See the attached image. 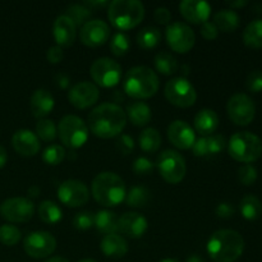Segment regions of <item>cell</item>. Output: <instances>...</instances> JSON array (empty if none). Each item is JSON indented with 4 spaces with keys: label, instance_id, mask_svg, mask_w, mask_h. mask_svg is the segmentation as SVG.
I'll return each mask as SVG.
<instances>
[{
    "label": "cell",
    "instance_id": "17",
    "mask_svg": "<svg viewBox=\"0 0 262 262\" xmlns=\"http://www.w3.org/2000/svg\"><path fill=\"white\" fill-rule=\"evenodd\" d=\"M100 92L97 86L91 82H78L71 87L68 92V100L77 109H87L96 104L99 100Z\"/></svg>",
    "mask_w": 262,
    "mask_h": 262
},
{
    "label": "cell",
    "instance_id": "53",
    "mask_svg": "<svg viewBox=\"0 0 262 262\" xmlns=\"http://www.w3.org/2000/svg\"><path fill=\"white\" fill-rule=\"evenodd\" d=\"M227 4L234 9V8L245 7V5L248 4V2H246V0H238V2H227Z\"/></svg>",
    "mask_w": 262,
    "mask_h": 262
},
{
    "label": "cell",
    "instance_id": "19",
    "mask_svg": "<svg viewBox=\"0 0 262 262\" xmlns=\"http://www.w3.org/2000/svg\"><path fill=\"white\" fill-rule=\"evenodd\" d=\"M182 17L192 23H205L211 14V5L202 0H183L179 4Z\"/></svg>",
    "mask_w": 262,
    "mask_h": 262
},
{
    "label": "cell",
    "instance_id": "4",
    "mask_svg": "<svg viewBox=\"0 0 262 262\" xmlns=\"http://www.w3.org/2000/svg\"><path fill=\"white\" fill-rule=\"evenodd\" d=\"M159 77L151 68L145 66L133 67L125 74L123 90L133 99H150L159 90Z\"/></svg>",
    "mask_w": 262,
    "mask_h": 262
},
{
    "label": "cell",
    "instance_id": "31",
    "mask_svg": "<svg viewBox=\"0 0 262 262\" xmlns=\"http://www.w3.org/2000/svg\"><path fill=\"white\" fill-rule=\"evenodd\" d=\"M243 42L248 48H262V19H255L246 26L243 31Z\"/></svg>",
    "mask_w": 262,
    "mask_h": 262
},
{
    "label": "cell",
    "instance_id": "58",
    "mask_svg": "<svg viewBox=\"0 0 262 262\" xmlns=\"http://www.w3.org/2000/svg\"><path fill=\"white\" fill-rule=\"evenodd\" d=\"M45 262H69L67 258L61 257V256H55V257H51L49 260H46Z\"/></svg>",
    "mask_w": 262,
    "mask_h": 262
},
{
    "label": "cell",
    "instance_id": "56",
    "mask_svg": "<svg viewBox=\"0 0 262 262\" xmlns=\"http://www.w3.org/2000/svg\"><path fill=\"white\" fill-rule=\"evenodd\" d=\"M38 193H40V188H38V187L32 186V187H30V188H28V196L37 197Z\"/></svg>",
    "mask_w": 262,
    "mask_h": 262
},
{
    "label": "cell",
    "instance_id": "16",
    "mask_svg": "<svg viewBox=\"0 0 262 262\" xmlns=\"http://www.w3.org/2000/svg\"><path fill=\"white\" fill-rule=\"evenodd\" d=\"M110 37V28L106 22L101 19H91L82 26L79 38L82 43L90 48H99L104 45Z\"/></svg>",
    "mask_w": 262,
    "mask_h": 262
},
{
    "label": "cell",
    "instance_id": "33",
    "mask_svg": "<svg viewBox=\"0 0 262 262\" xmlns=\"http://www.w3.org/2000/svg\"><path fill=\"white\" fill-rule=\"evenodd\" d=\"M38 216L43 223L54 225L61 220V209L54 201H42L38 205Z\"/></svg>",
    "mask_w": 262,
    "mask_h": 262
},
{
    "label": "cell",
    "instance_id": "43",
    "mask_svg": "<svg viewBox=\"0 0 262 262\" xmlns=\"http://www.w3.org/2000/svg\"><path fill=\"white\" fill-rule=\"evenodd\" d=\"M73 225L78 230H87L95 225V214L90 211H82L76 214L73 219Z\"/></svg>",
    "mask_w": 262,
    "mask_h": 262
},
{
    "label": "cell",
    "instance_id": "48",
    "mask_svg": "<svg viewBox=\"0 0 262 262\" xmlns=\"http://www.w3.org/2000/svg\"><path fill=\"white\" fill-rule=\"evenodd\" d=\"M154 18L158 23L160 25H168L171 20V13L168 8L165 7H159L155 9V13H154Z\"/></svg>",
    "mask_w": 262,
    "mask_h": 262
},
{
    "label": "cell",
    "instance_id": "46",
    "mask_svg": "<svg viewBox=\"0 0 262 262\" xmlns=\"http://www.w3.org/2000/svg\"><path fill=\"white\" fill-rule=\"evenodd\" d=\"M115 146H117L118 151H120L123 155H128L135 148V141H133V138L130 136L120 135L118 137L117 142H115Z\"/></svg>",
    "mask_w": 262,
    "mask_h": 262
},
{
    "label": "cell",
    "instance_id": "30",
    "mask_svg": "<svg viewBox=\"0 0 262 262\" xmlns=\"http://www.w3.org/2000/svg\"><path fill=\"white\" fill-rule=\"evenodd\" d=\"M239 210L241 214L246 220L253 222V220H257L262 215V204L256 196L247 194V196L241 200Z\"/></svg>",
    "mask_w": 262,
    "mask_h": 262
},
{
    "label": "cell",
    "instance_id": "15",
    "mask_svg": "<svg viewBox=\"0 0 262 262\" xmlns=\"http://www.w3.org/2000/svg\"><path fill=\"white\" fill-rule=\"evenodd\" d=\"M58 199L66 206L79 207L87 204L90 199V191L83 182L68 179L59 186Z\"/></svg>",
    "mask_w": 262,
    "mask_h": 262
},
{
    "label": "cell",
    "instance_id": "55",
    "mask_svg": "<svg viewBox=\"0 0 262 262\" xmlns=\"http://www.w3.org/2000/svg\"><path fill=\"white\" fill-rule=\"evenodd\" d=\"M106 4H107L106 2H86L84 3V5H86V7H89L90 9H91L92 7H105Z\"/></svg>",
    "mask_w": 262,
    "mask_h": 262
},
{
    "label": "cell",
    "instance_id": "36",
    "mask_svg": "<svg viewBox=\"0 0 262 262\" xmlns=\"http://www.w3.org/2000/svg\"><path fill=\"white\" fill-rule=\"evenodd\" d=\"M161 37L160 30L154 26H148V27L142 28L140 32L137 33V43L140 48L145 49H154L159 43Z\"/></svg>",
    "mask_w": 262,
    "mask_h": 262
},
{
    "label": "cell",
    "instance_id": "45",
    "mask_svg": "<svg viewBox=\"0 0 262 262\" xmlns=\"http://www.w3.org/2000/svg\"><path fill=\"white\" fill-rule=\"evenodd\" d=\"M246 87L253 94L262 91V71H252L246 79Z\"/></svg>",
    "mask_w": 262,
    "mask_h": 262
},
{
    "label": "cell",
    "instance_id": "40",
    "mask_svg": "<svg viewBox=\"0 0 262 262\" xmlns=\"http://www.w3.org/2000/svg\"><path fill=\"white\" fill-rule=\"evenodd\" d=\"M66 150L60 145H51L45 148L42 154V160L49 165H59L66 159Z\"/></svg>",
    "mask_w": 262,
    "mask_h": 262
},
{
    "label": "cell",
    "instance_id": "11",
    "mask_svg": "<svg viewBox=\"0 0 262 262\" xmlns=\"http://www.w3.org/2000/svg\"><path fill=\"white\" fill-rule=\"evenodd\" d=\"M35 214V204L26 197H12L0 205V215L10 223H27Z\"/></svg>",
    "mask_w": 262,
    "mask_h": 262
},
{
    "label": "cell",
    "instance_id": "3",
    "mask_svg": "<svg viewBox=\"0 0 262 262\" xmlns=\"http://www.w3.org/2000/svg\"><path fill=\"white\" fill-rule=\"evenodd\" d=\"M92 196L105 207H115L125 200V183L118 174L113 171H102L92 181Z\"/></svg>",
    "mask_w": 262,
    "mask_h": 262
},
{
    "label": "cell",
    "instance_id": "44",
    "mask_svg": "<svg viewBox=\"0 0 262 262\" xmlns=\"http://www.w3.org/2000/svg\"><path fill=\"white\" fill-rule=\"evenodd\" d=\"M155 168V164L150 160V159L145 158V156H141V158H137L133 163V171H135L137 176H147Z\"/></svg>",
    "mask_w": 262,
    "mask_h": 262
},
{
    "label": "cell",
    "instance_id": "21",
    "mask_svg": "<svg viewBox=\"0 0 262 262\" xmlns=\"http://www.w3.org/2000/svg\"><path fill=\"white\" fill-rule=\"evenodd\" d=\"M12 145L22 156H35L40 151V141L30 129H19L13 135Z\"/></svg>",
    "mask_w": 262,
    "mask_h": 262
},
{
    "label": "cell",
    "instance_id": "47",
    "mask_svg": "<svg viewBox=\"0 0 262 262\" xmlns=\"http://www.w3.org/2000/svg\"><path fill=\"white\" fill-rule=\"evenodd\" d=\"M200 32H201L202 37L206 38V40H215L219 35V30H217L216 26L214 25V22H209V20L202 23Z\"/></svg>",
    "mask_w": 262,
    "mask_h": 262
},
{
    "label": "cell",
    "instance_id": "23",
    "mask_svg": "<svg viewBox=\"0 0 262 262\" xmlns=\"http://www.w3.org/2000/svg\"><path fill=\"white\" fill-rule=\"evenodd\" d=\"M53 33L58 46H71L76 41L77 26L67 15H59L54 22Z\"/></svg>",
    "mask_w": 262,
    "mask_h": 262
},
{
    "label": "cell",
    "instance_id": "60",
    "mask_svg": "<svg viewBox=\"0 0 262 262\" xmlns=\"http://www.w3.org/2000/svg\"><path fill=\"white\" fill-rule=\"evenodd\" d=\"M78 262H96L95 260H92V258H84V260H81Z\"/></svg>",
    "mask_w": 262,
    "mask_h": 262
},
{
    "label": "cell",
    "instance_id": "57",
    "mask_svg": "<svg viewBox=\"0 0 262 262\" xmlns=\"http://www.w3.org/2000/svg\"><path fill=\"white\" fill-rule=\"evenodd\" d=\"M187 262H205L204 258L199 255H192L187 258Z\"/></svg>",
    "mask_w": 262,
    "mask_h": 262
},
{
    "label": "cell",
    "instance_id": "12",
    "mask_svg": "<svg viewBox=\"0 0 262 262\" xmlns=\"http://www.w3.org/2000/svg\"><path fill=\"white\" fill-rule=\"evenodd\" d=\"M227 112L233 123L237 125H248L255 119L256 106L248 95L235 94L228 101Z\"/></svg>",
    "mask_w": 262,
    "mask_h": 262
},
{
    "label": "cell",
    "instance_id": "8",
    "mask_svg": "<svg viewBox=\"0 0 262 262\" xmlns=\"http://www.w3.org/2000/svg\"><path fill=\"white\" fill-rule=\"evenodd\" d=\"M156 166L165 182L178 184L186 177L187 166L183 156L174 150H165L158 156Z\"/></svg>",
    "mask_w": 262,
    "mask_h": 262
},
{
    "label": "cell",
    "instance_id": "54",
    "mask_svg": "<svg viewBox=\"0 0 262 262\" xmlns=\"http://www.w3.org/2000/svg\"><path fill=\"white\" fill-rule=\"evenodd\" d=\"M113 100H114V102L124 101V94H123V91H114V94H113Z\"/></svg>",
    "mask_w": 262,
    "mask_h": 262
},
{
    "label": "cell",
    "instance_id": "37",
    "mask_svg": "<svg viewBox=\"0 0 262 262\" xmlns=\"http://www.w3.org/2000/svg\"><path fill=\"white\" fill-rule=\"evenodd\" d=\"M92 9L86 7L84 4H72L67 8L66 14L76 26H83L90 20L92 15Z\"/></svg>",
    "mask_w": 262,
    "mask_h": 262
},
{
    "label": "cell",
    "instance_id": "28",
    "mask_svg": "<svg viewBox=\"0 0 262 262\" xmlns=\"http://www.w3.org/2000/svg\"><path fill=\"white\" fill-rule=\"evenodd\" d=\"M241 18L233 9H222L214 15V25L223 32H233L238 28Z\"/></svg>",
    "mask_w": 262,
    "mask_h": 262
},
{
    "label": "cell",
    "instance_id": "10",
    "mask_svg": "<svg viewBox=\"0 0 262 262\" xmlns=\"http://www.w3.org/2000/svg\"><path fill=\"white\" fill-rule=\"evenodd\" d=\"M92 79L101 87H114L122 77V67L117 60L110 58H99L90 68Z\"/></svg>",
    "mask_w": 262,
    "mask_h": 262
},
{
    "label": "cell",
    "instance_id": "42",
    "mask_svg": "<svg viewBox=\"0 0 262 262\" xmlns=\"http://www.w3.org/2000/svg\"><path fill=\"white\" fill-rule=\"evenodd\" d=\"M238 179L243 186H252L257 181V170L251 164H245L238 170Z\"/></svg>",
    "mask_w": 262,
    "mask_h": 262
},
{
    "label": "cell",
    "instance_id": "51",
    "mask_svg": "<svg viewBox=\"0 0 262 262\" xmlns=\"http://www.w3.org/2000/svg\"><path fill=\"white\" fill-rule=\"evenodd\" d=\"M55 82L60 89H68L69 83H71V78L67 74L59 73L55 76Z\"/></svg>",
    "mask_w": 262,
    "mask_h": 262
},
{
    "label": "cell",
    "instance_id": "5",
    "mask_svg": "<svg viewBox=\"0 0 262 262\" xmlns=\"http://www.w3.org/2000/svg\"><path fill=\"white\" fill-rule=\"evenodd\" d=\"M107 17L118 30H132L142 22L145 7L138 0H114L107 8Z\"/></svg>",
    "mask_w": 262,
    "mask_h": 262
},
{
    "label": "cell",
    "instance_id": "26",
    "mask_svg": "<svg viewBox=\"0 0 262 262\" xmlns=\"http://www.w3.org/2000/svg\"><path fill=\"white\" fill-rule=\"evenodd\" d=\"M219 127V117L211 109H202L194 117V128L204 137L211 136Z\"/></svg>",
    "mask_w": 262,
    "mask_h": 262
},
{
    "label": "cell",
    "instance_id": "29",
    "mask_svg": "<svg viewBox=\"0 0 262 262\" xmlns=\"http://www.w3.org/2000/svg\"><path fill=\"white\" fill-rule=\"evenodd\" d=\"M118 222L119 219L117 217V215L109 210H101L95 214V227L100 233L105 235L117 234Z\"/></svg>",
    "mask_w": 262,
    "mask_h": 262
},
{
    "label": "cell",
    "instance_id": "34",
    "mask_svg": "<svg viewBox=\"0 0 262 262\" xmlns=\"http://www.w3.org/2000/svg\"><path fill=\"white\" fill-rule=\"evenodd\" d=\"M151 199V193L146 187L143 186H135L128 191L125 194V202L129 207L135 209H141L145 207L148 204Z\"/></svg>",
    "mask_w": 262,
    "mask_h": 262
},
{
    "label": "cell",
    "instance_id": "59",
    "mask_svg": "<svg viewBox=\"0 0 262 262\" xmlns=\"http://www.w3.org/2000/svg\"><path fill=\"white\" fill-rule=\"evenodd\" d=\"M160 262H179V261L176 260V258H165V260H161Z\"/></svg>",
    "mask_w": 262,
    "mask_h": 262
},
{
    "label": "cell",
    "instance_id": "7",
    "mask_svg": "<svg viewBox=\"0 0 262 262\" xmlns=\"http://www.w3.org/2000/svg\"><path fill=\"white\" fill-rule=\"evenodd\" d=\"M58 135L61 143L69 148H78L89 140V127L82 118L66 115L58 125Z\"/></svg>",
    "mask_w": 262,
    "mask_h": 262
},
{
    "label": "cell",
    "instance_id": "52",
    "mask_svg": "<svg viewBox=\"0 0 262 262\" xmlns=\"http://www.w3.org/2000/svg\"><path fill=\"white\" fill-rule=\"evenodd\" d=\"M7 160H8L7 151H5V148L0 145V168H3V166L7 164Z\"/></svg>",
    "mask_w": 262,
    "mask_h": 262
},
{
    "label": "cell",
    "instance_id": "22",
    "mask_svg": "<svg viewBox=\"0 0 262 262\" xmlns=\"http://www.w3.org/2000/svg\"><path fill=\"white\" fill-rule=\"evenodd\" d=\"M225 146H227V141H225L224 136L211 135L194 141L192 150H193V154L196 156L204 158V156L217 155V154L224 150Z\"/></svg>",
    "mask_w": 262,
    "mask_h": 262
},
{
    "label": "cell",
    "instance_id": "9",
    "mask_svg": "<svg viewBox=\"0 0 262 262\" xmlns=\"http://www.w3.org/2000/svg\"><path fill=\"white\" fill-rule=\"evenodd\" d=\"M164 94L169 102L178 107L192 106L197 100L196 89L184 77H178L166 82Z\"/></svg>",
    "mask_w": 262,
    "mask_h": 262
},
{
    "label": "cell",
    "instance_id": "27",
    "mask_svg": "<svg viewBox=\"0 0 262 262\" xmlns=\"http://www.w3.org/2000/svg\"><path fill=\"white\" fill-rule=\"evenodd\" d=\"M125 115L137 127H145L152 118L150 106L142 101H133L128 104L127 109H125Z\"/></svg>",
    "mask_w": 262,
    "mask_h": 262
},
{
    "label": "cell",
    "instance_id": "41",
    "mask_svg": "<svg viewBox=\"0 0 262 262\" xmlns=\"http://www.w3.org/2000/svg\"><path fill=\"white\" fill-rule=\"evenodd\" d=\"M129 38L125 33L117 32L110 41V50L115 56H123L129 50Z\"/></svg>",
    "mask_w": 262,
    "mask_h": 262
},
{
    "label": "cell",
    "instance_id": "25",
    "mask_svg": "<svg viewBox=\"0 0 262 262\" xmlns=\"http://www.w3.org/2000/svg\"><path fill=\"white\" fill-rule=\"evenodd\" d=\"M102 253L110 258H122L128 252V243L118 234H109L102 238L100 243Z\"/></svg>",
    "mask_w": 262,
    "mask_h": 262
},
{
    "label": "cell",
    "instance_id": "20",
    "mask_svg": "<svg viewBox=\"0 0 262 262\" xmlns=\"http://www.w3.org/2000/svg\"><path fill=\"white\" fill-rule=\"evenodd\" d=\"M118 230L129 238H141L147 230V220L137 212H125L118 222Z\"/></svg>",
    "mask_w": 262,
    "mask_h": 262
},
{
    "label": "cell",
    "instance_id": "35",
    "mask_svg": "<svg viewBox=\"0 0 262 262\" xmlns=\"http://www.w3.org/2000/svg\"><path fill=\"white\" fill-rule=\"evenodd\" d=\"M154 63H155L158 72H160L161 74H165V76H171L179 68L178 60L176 59V56L171 55L170 53H166V51H161V53L156 54Z\"/></svg>",
    "mask_w": 262,
    "mask_h": 262
},
{
    "label": "cell",
    "instance_id": "14",
    "mask_svg": "<svg viewBox=\"0 0 262 262\" xmlns=\"http://www.w3.org/2000/svg\"><path fill=\"white\" fill-rule=\"evenodd\" d=\"M26 253L32 258H45L56 248V239L49 232H32L23 241Z\"/></svg>",
    "mask_w": 262,
    "mask_h": 262
},
{
    "label": "cell",
    "instance_id": "39",
    "mask_svg": "<svg viewBox=\"0 0 262 262\" xmlns=\"http://www.w3.org/2000/svg\"><path fill=\"white\" fill-rule=\"evenodd\" d=\"M22 238V233L15 225L4 224L0 227V242L4 246H15Z\"/></svg>",
    "mask_w": 262,
    "mask_h": 262
},
{
    "label": "cell",
    "instance_id": "49",
    "mask_svg": "<svg viewBox=\"0 0 262 262\" xmlns=\"http://www.w3.org/2000/svg\"><path fill=\"white\" fill-rule=\"evenodd\" d=\"M235 214V209L229 202H222L216 207V215L220 219H229Z\"/></svg>",
    "mask_w": 262,
    "mask_h": 262
},
{
    "label": "cell",
    "instance_id": "38",
    "mask_svg": "<svg viewBox=\"0 0 262 262\" xmlns=\"http://www.w3.org/2000/svg\"><path fill=\"white\" fill-rule=\"evenodd\" d=\"M36 136L45 142H51L58 136V127L51 119H40L36 124Z\"/></svg>",
    "mask_w": 262,
    "mask_h": 262
},
{
    "label": "cell",
    "instance_id": "18",
    "mask_svg": "<svg viewBox=\"0 0 262 262\" xmlns=\"http://www.w3.org/2000/svg\"><path fill=\"white\" fill-rule=\"evenodd\" d=\"M168 138L177 148L188 150L192 148L196 135L191 125L184 120H174L168 127Z\"/></svg>",
    "mask_w": 262,
    "mask_h": 262
},
{
    "label": "cell",
    "instance_id": "13",
    "mask_svg": "<svg viewBox=\"0 0 262 262\" xmlns=\"http://www.w3.org/2000/svg\"><path fill=\"white\" fill-rule=\"evenodd\" d=\"M166 42L177 53H188L194 45L196 36L193 30L183 22H173L166 27Z\"/></svg>",
    "mask_w": 262,
    "mask_h": 262
},
{
    "label": "cell",
    "instance_id": "6",
    "mask_svg": "<svg viewBox=\"0 0 262 262\" xmlns=\"http://www.w3.org/2000/svg\"><path fill=\"white\" fill-rule=\"evenodd\" d=\"M228 152L239 163L251 164L261 158L262 142L253 133L238 132L230 137L228 142Z\"/></svg>",
    "mask_w": 262,
    "mask_h": 262
},
{
    "label": "cell",
    "instance_id": "2",
    "mask_svg": "<svg viewBox=\"0 0 262 262\" xmlns=\"http://www.w3.org/2000/svg\"><path fill=\"white\" fill-rule=\"evenodd\" d=\"M245 251V239L238 232L222 229L215 232L207 242V253L216 262H234Z\"/></svg>",
    "mask_w": 262,
    "mask_h": 262
},
{
    "label": "cell",
    "instance_id": "50",
    "mask_svg": "<svg viewBox=\"0 0 262 262\" xmlns=\"http://www.w3.org/2000/svg\"><path fill=\"white\" fill-rule=\"evenodd\" d=\"M46 58H48V60L50 61L51 64L60 63L64 58L63 49L58 45L51 46V48L48 50V53H46Z\"/></svg>",
    "mask_w": 262,
    "mask_h": 262
},
{
    "label": "cell",
    "instance_id": "32",
    "mask_svg": "<svg viewBox=\"0 0 262 262\" xmlns=\"http://www.w3.org/2000/svg\"><path fill=\"white\" fill-rule=\"evenodd\" d=\"M138 143L145 152H156L161 145V136L155 128H146L141 132Z\"/></svg>",
    "mask_w": 262,
    "mask_h": 262
},
{
    "label": "cell",
    "instance_id": "24",
    "mask_svg": "<svg viewBox=\"0 0 262 262\" xmlns=\"http://www.w3.org/2000/svg\"><path fill=\"white\" fill-rule=\"evenodd\" d=\"M54 97L51 92L45 89H38L31 96L30 109L35 118L43 119L54 109Z\"/></svg>",
    "mask_w": 262,
    "mask_h": 262
},
{
    "label": "cell",
    "instance_id": "61",
    "mask_svg": "<svg viewBox=\"0 0 262 262\" xmlns=\"http://www.w3.org/2000/svg\"><path fill=\"white\" fill-rule=\"evenodd\" d=\"M182 68L184 69V72H183L184 74H188V66H183V67H182Z\"/></svg>",
    "mask_w": 262,
    "mask_h": 262
},
{
    "label": "cell",
    "instance_id": "1",
    "mask_svg": "<svg viewBox=\"0 0 262 262\" xmlns=\"http://www.w3.org/2000/svg\"><path fill=\"white\" fill-rule=\"evenodd\" d=\"M127 124V115L120 105L105 102L89 114V125L92 133L100 138H113L122 133Z\"/></svg>",
    "mask_w": 262,
    "mask_h": 262
}]
</instances>
